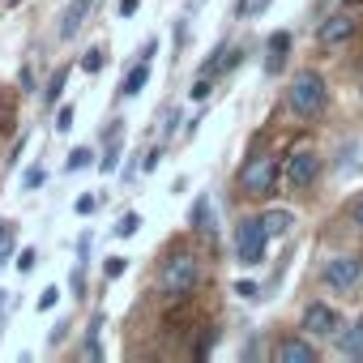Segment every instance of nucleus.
<instances>
[{"mask_svg": "<svg viewBox=\"0 0 363 363\" xmlns=\"http://www.w3.org/2000/svg\"><path fill=\"white\" fill-rule=\"evenodd\" d=\"M265 244H269L265 218H244L235 227V257H240V265H261L265 261Z\"/></svg>", "mask_w": 363, "mask_h": 363, "instance_id": "20e7f679", "label": "nucleus"}, {"mask_svg": "<svg viewBox=\"0 0 363 363\" xmlns=\"http://www.w3.org/2000/svg\"><path fill=\"white\" fill-rule=\"evenodd\" d=\"M124 269H128V261H124V257H107V265H103V274H107V278H120Z\"/></svg>", "mask_w": 363, "mask_h": 363, "instance_id": "b1692460", "label": "nucleus"}, {"mask_svg": "<svg viewBox=\"0 0 363 363\" xmlns=\"http://www.w3.org/2000/svg\"><path fill=\"white\" fill-rule=\"evenodd\" d=\"M9 248H13V223H0V261L9 257Z\"/></svg>", "mask_w": 363, "mask_h": 363, "instance_id": "aec40b11", "label": "nucleus"}, {"mask_svg": "<svg viewBox=\"0 0 363 363\" xmlns=\"http://www.w3.org/2000/svg\"><path fill=\"white\" fill-rule=\"evenodd\" d=\"M274 359L278 363H316V346L303 342V337H286V342H278Z\"/></svg>", "mask_w": 363, "mask_h": 363, "instance_id": "9d476101", "label": "nucleus"}, {"mask_svg": "<svg viewBox=\"0 0 363 363\" xmlns=\"http://www.w3.org/2000/svg\"><path fill=\"white\" fill-rule=\"evenodd\" d=\"M137 227H141V214H124V218L116 223V235L128 240V235H137Z\"/></svg>", "mask_w": 363, "mask_h": 363, "instance_id": "f3484780", "label": "nucleus"}, {"mask_svg": "<svg viewBox=\"0 0 363 363\" xmlns=\"http://www.w3.org/2000/svg\"><path fill=\"white\" fill-rule=\"evenodd\" d=\"M35 265H39V252H35V248H22V257H18V269H22V274H30Z\"/></svg>", "mask_w": 363, "mask_h": 363, "instance_id": "5701e85b", "label": "nucleus"}, {"mask_svg": "<svg viewBox=\"0 0 363 363\" xmlns=\"http://www.w3.org/2000/svg\"><path fill=\"white\" fill-rule=\"evenodd\" d=\"M9 124H13V99L0 90V133H9Z\"/></svg>", "mask_w": 363, "mask_h": 363, "instance_id": "a211bd4d", "label": "nucleus"}, {"mask_svg": "<svg viewBox=\"0 0 363 363\" xmlns=\"http://www.w3.org/2000/svg\"><path fill=\"white\" fill-rule=\"evenodd\" d=\"M56 299H60V286H48V291L39 295V312H48V308H56Z\"/></svg>", "mask_w": 363, "mask_h": 363, "instance_id": "a878e982", "label": "nucleus"}, {"mask_svg": "<svg viewBox=\"0 0 363 363\" xmlns=\"http://www.w3.org/2000/svg\"><path fill=\"white\" fill-rule=\"evenodd\" d=\"M73 210H77V214H94V210H99V197H90V193H86V197H77V206H73Z\"/></svg>", "mask_w": 363, "mask_h": 363, "instance_id": "cd10ccee", "label": "nucleus"}, {"mask_svg": "<svg viewBox=\"0 0 363 363\" xmlns=\"http://www.w3.org/2000/svg\"><path fill=\"white\" fill-rule=\"evenodd\" d=\"M90 158H94V154H90V145H77V150L69 154V171H82V167H90Z\"/></svg>", "mask_w": 363, "mask_h": 363, "instance_id": "6ab92c4d", "label": "nucleus"}, {"mask_svg": "<svg viewBox=\"0 0 363 363\" xmlns=\"http://www.w3.org/2000/svg\"><path fill=\"white\" fill-rule=\"evenodd\" d=\"M90 9H94V0H69V9L60 13V39H77L86 18H90Z\"/></svg>", "mask_w": 363, "mask_h": 363, "instance_id": "6e6552de", "label": "nucleus"}, {"mask_svg": "<svg viewBox=\"0 0 363 363\" xmlns=\"http://www.w3.org/2000/svg\"><path fill=\"white\" fill-rule=\"evenodd\" d=\"M197 278H201V265H197L193 252H171V257L162 261L158 286H162V295H171V299H184V295H193Z\"/></svg>", "mask_w": 363, "mask_h": 363, "instance_id": "f03ea898", "label": "nucleus"}, {"mask_svg": "<svg viewBox=\"0 0 363 363\" xmlns=\"http://www.w3.org/2000/svg\"><path fill=\"white\" fill-rule=\"evenodd\" d=\"M56 128H60V133H69V128H73V107H60V116H56Z\"/></svg>", "mask_w": 363, "mask_h": 363, "instance_id": "c85d7f7f", "label": "nucleus"}, {"mask_svg": "<svg viewBox=\"0 0 363 363\" xmlns=\"http://www.w3.org/2000/svg\"><path fill=\"white\" fill-rule=\"evenodd\" d=\"M320 175V154L312 145H299L291 158H286V184L291 189H312Z\"/></svg>", "mask_w": 363, "mask_h": 363, "instance_id": "423d86ee", "label": "nucleus"}, {"mask_svg": "<svg viewBox=\"0 0 363 363\" xmlns=\"http://www.w3.org/2000/svg\"><path fill=\"white\" fill-rule=\"evenodd\" d=\"M325 286L329 291H337V295H346V291H354L359 286V278H363V261L354 257V252H342V257H329L325 261Z\"/></svg>", "mask_w": 363, "mask_h": 363, "instance_id": "39448f33", "label": "nucleus"}, {"mask_svg": "<svg viewBox=\"0 0 363 363\" xmlns=\"http://www.w3.org/2000/svg\"><path fill=\"white\" fill-rule=\"evenodd\" d=\"M274 184H278V158L257 154V158L244 162V171H240V189H244L248 197H269Z\"/></svg>", "mask_w": 363, "mask_h": 363, "instance_id": "7ed1b4c3", "label": "nucleus"}, {"mask_svg": "<svg viewBox=\"0 0 363 363\" xmlns=\"http://www.w3.org/2000/svg\"><path fill=\"white\" fill-rule=\"evenodd\" d=\"M337 350H342V359H363V316L346 333H337Z\"/></svg>", "mask_w": 363, "mask_h": 363, "instance_id": "f8f14e48", "label": "nucleus"}, {"mask_svg": "<svg viewBox=\"0 0 363 363\" xmlns=\"http://www.w3.org/2000/svg\"><path fill=\"white\" fill-rule=\"evenodd\" d=\"M291 227H295V214H291V210H269V214H265V231H269V235L282 240V235H291Z\"/></svg>", "mask_w": 363, "mask_h": 363, "instance_id": "2eb2a0df", "label": "nucleus"}, {"mask_svg": "<svg viewBox=\"0 0 363 363\" xmlns=\"http://www.w3.org/2000/svg\"><path fill=\"white\" fill-rule=\"evenodd\" d=\"M5 5H18V0H5Z\"/></svg>", "mask_w": 363, "mask_h": 363, "instance_id": "72a5a7b5", "label": "nucleus"}, {"mask_svg": "<svg viewBox=\"0 0 363 363\" xmlns=\"http://www.w3.org/2000/svg\"><path fill=\"white\" fill-rule=\"evenodd\" d=\"M137 5H141V0H120V13L128 18V13H137Z\"/></svg>", "mask_w": 363, "mask_h": 363, "instance_id": "473e14b6", "label": "nucleus"}, {"mask_svg": "<svg viewBox=\"0 0 363 363\" xmlns=\"http://www.w3.org/2000/svg\"><path fill=\"white\" fill-rule=\"evenodd\" d=\"M103 60H107V52H103V48H90V52H86V56H82V69H86V73H90V77H94V73H99V69H103Z\"/></svg>", "mask_w": 363, "mask_h": 363, "instance_id": "dca6fc26", "label": "nucleus"}, {"mask_svg": "<svg viewBox=\"0 0 363 363\" xmlns=\"http://www.w3.org/2000/svg\"><path fill=\"white\" fill-rule=\"evenodd\" d=\"M193 227H197L201 235H214V206H210V197H197V206H193Z\"/></svg>", "mask_w": 363, "mask_h": 363, "instance_id": "4468645a", "label": "nucleus"}, {"mask_svg": "<svg viewBox=\"0 0 363 363\" xmlns=\"http://www.w3.org/2000/svg\"><path fill=\"white\" fill-rule=\"evenodd\" d=\"M350 35H354V18H350V13H333V18H325V26H320V43H325V48H342Z\"/></svg>", "mask_w": 363, "mask_h": 363, "instance_id": "1a4fd4ad", "label": "nucleus"}, {"mask_svg": "<svg viewBox=\"0 0 363 363\" xmlns=\"http://www.w3.org/2000/svg\"><path fill=\"white\" fill-rule=\"evenodd\" d=\"M286 107H291L299 120H316V116L329 107L325 77H320V73H312V69L295 73V77H291V86H286Z\"/></svg>", "mask_w": 363, "mask_h": 363, "instance_id": "f257e3e1", "label": "nucleus"}, {"mask_svg": "<svg viewBox=\"0 0 363 363\" xmlns=\"http://www.w3.org/2000/svg\"><path fill=\"white\" fill-rule=\"evenodd\" d=\"M303 329H308L312 337H337V333H342V316H337L329 303H312V308L303 312Z\"/></svg>", "mask_w": 363, "mask_h": 363, "instance_id": "0eeeda50", "label": "nucleus"}, {"mask_svg": "<svg viewBox=\"0 0 363 363\" xmlns=\"http://www.w3.org/2000/svg\"><path fill=\"white\" fill-rule=\"evenodd\" d=\"M65 82H69V69H60V73L52 77V86H48V103H56V99H60V90H65Z\"/></svg>", "mask_w": 363, "mask_h": 363, "instance_id": "412c9836", "label": "nucleus"}, {"mask_svg": "<svg viewBox=\"0 0 363 363\" xmlns=\"http://www.w3.org/2000/svg\"><path fill=\"white\" fill-rule=\"evenodd\" d=\"M145 82H150V60H137V65H133V73L124 77L120 94H124V99H133V94H141V90H145Z\"/></svg>", "mask_w": 363, "mask_h": 363, "instance_id": "ddd939ff", "label": "nucleus"}, {"mask_svg": "<svg viewBox=\"0 0 363 363\" xmlns=\"http://www.w3.org/2000/svg\"><path fill=\"white\" fill-rule=\"evenodd\" d=\"M39 184H43V167H30L26 171V189H39Z\"/></svg>", "mask_w": 363, "mask_h": 363, "instance_id": "7c9ffc66", "label": "nucleus"}, {"mask_svg": "<svg viewBox=\"0 0 363 363\" xmlns=\"http://www.w3.org/2000/svg\"><path fill=\"white\" fill-rule=\"evenodd\" d=\"M350 218H354V227H359V231H363V197H359V201H354V210H350Z\"/></svg>", "mask_w": 363, "mask_h": 363, "instance_id": "2f4dec72", "label": "nucleus"}, {"mask_svg": "<svg viewBox=\"0 0 363 363\" xmlns=\"http://www.w3.org/2000/svg\"><path fill=\"white\" fill-rule=\"evenodd\" d=\"M175 128H179V107H171V111H167V116H162V133H167V137H171V133H175Z\"/></svg>", "mask_w": 363, "mask_h": 363, "instance_id": "bb28decb", "label": "nucleus"}, {"mask_svg": "<svg viewBox=\"0 0 363 363\" xmlns=\"http://www.w3.org/2000/svg\"><path fill=\"white\" fill-rule=\"evenodd\" d=\"M210 90H214V77H206V73H201V77H197V86H193V99H197V103H206V99H210Z\"/></svg>", "mask_w": 363, "mask_h": 363, "instance_id": "4be33fe9", "label": "nucleus"}, {"mask_svg": "<svg viewBox=\"0 0 363 363\" xmlns=\"http://www.w3.org/2000/svg\"><path fill=\"white\" fill-rule=\"evenodd\" d=\"M158 158H162V150H158V145H154V150H150V154H145V158H141V171H154V167H158Z\"/></svg>", "mask_w": 363, "mask_h": 363, "instance_id": "c756f323", "label": "nucleus"}, {"mask_svg": "<svg viewBox=\"0 0 363 363\" xmlns=\"http://www.w3.org/2000/svg\"><path fill=\"white\" fill-rule=\"evenodd\" d=\"M235 295L240 299H261V286L257 282H235Z\"/></svg>", "mask_w": 363, "mask_h": 363, "instance_id": "393cba45", "label": "nucleus"}, {"mask_svg": "<svg viewBox=\"0 0 363 363\" xmlns=\"http://www.w3.org/2000/svg\"><path fill=\"white\" fill-rule=\"evenodd\" d=\"M286 52H291V35L286 30H274L265 39V73H278L286 65Z\"/></svg>", "mask_w": 363, "mask_h": 363, "instance_id": "9b49d317", "label": "nucleus"}]
</instances>
